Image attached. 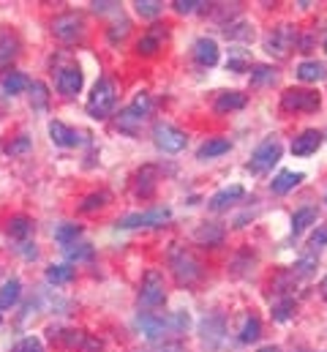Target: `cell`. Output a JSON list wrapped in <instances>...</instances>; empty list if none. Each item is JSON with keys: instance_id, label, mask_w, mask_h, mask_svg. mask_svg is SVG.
Wrapping results in <instances>:
<instances>
[{"instance_id": "obj_1", "label": "cell", "mask_w": 327, "mask_h": 352, "mask_svg": "<svg viewBox=\"0 0 327 352\" xmlns=\"http://www.w3.org/2000/svg\"><path fill=\"white\" fill-rule=\"evenodd\" d=\"M188 314L185 311H172V314H156V311H145L137 317V328L148 336V339H159L164 333H180L188 328Z\"/></svg>"}, {"instance_id": "obj_2", "label": "cell", "mask_w": 327, "mask_h": 352, "mask_svg": "<svg viewBox=\"0 0 327 352\" xmlns=\"http://www.w3.org/2000/svg\"><path fill=\"white\" fill-rule=\"evenodd\" d=\"M115 101H117L115 82L104 77V80H98V82L93 85V93H90V98H87V115L95 118V120H104V118L112 115Z\"/></svg>"}, {"instance_id": "obj_3", "label": "cell", "mask_w": 327, "mask_h": 352, "mask_svg": "<svg viewBox=\"0 0 327 352\" xmlns=\"http://www.w3.org/2000/svg\"><path fill=\"white\" fill-rule=\"evenodd\" d=\"M322 107V96L308 88H289L281 96V109L284 112H317Z\"/></svg>"}, {"instance_id": "obj_4", "label": "cell", "mask_w": 327, "mask_h": 352, "mask_svg": "<svg viewBox=\"0 0 327 352\" xmlns=\"http://www.w3.org/2000/svg\"><path fill=\"white\" fill-rule=\"evenodd\" d=\"M169 267H172V273L177 276L180 284H191V281H196L199 273H202V267H199V263H196V257H194L191 252L180 249V246H174V249L169 252Z\"/></svg>"}, {"instance_id": "obj_5", "label": "cell", "mask_w": 327, "mask_h": 352, "mask_svg": "<svg viewBox=\"0 0 327 352\" xmlns=\"http://www.w3.org/2000/svg\"><path fill=\"white\" fill-rule=\"evenodd\" d=\"M281 153H284V148H281V142H278V140H264V142L251 153L248 170H251V173H256V175L270 173V170L281 162Z\"/></svg>"}, {"instance_id": "obj_6", "label": "cell", "mask_w": 327, "mask_h": 352, "mask_svg": "<svg viewBox=\"0 0 327 352\" xmlns=\"http://www.w3.org/2000/svg\"><path fill=\"white\" fill-rule=\"evenodd\" d=\"M150 109H153V98H150L148 93H137V96H134V101L120 112L117 126H120L123 131H131V134H134L137 123H142V120L150 115Z\"/></svg>"}, {"instance_id": "obj_7", "label": "cell", "mask_w": 327, "mask_h": 352, "mask_svg": "<svg viewBox=\"0 0 327 352\" xmlns=\"http://www.w3.org/2000/svg\"><path fill=\"white\" fill-rule=\"evenodd\" d=\"M164 300H166V284H164V276L159 270H148L142 284H139V303L145 309H159Z\"/></svg>"}, {"instance_id": "obj_8", "label": "cell", "mask_w": 327, "mask_h": 352, "mask_svg": "<svg viewBox=\"0 0 327 352\" xmlns=\"http://www.w3.org/2000/svg\"><path fill=\"white\" fill-rule=\"evenodd\" d=\"M172 219V210L169 208H150V210H142V213H128L123 219H117V227L120 230H137V227H161Z\"/></svg>"}, {"instance_id": "obj_9", "label": "cell", "mask_w": 327, "mask_h": 352, "mask_svg": "<svg viewBox=\"0 0 327 352\" xmlns=\"http://www.w3.org/2000/svg\"><path fill=\"white\" fill-rule=\"evenodd\" d=\"M153 142H156V148L164 151V153H180L185 148L188 137H185V131H180L172 123H156L153 126Z\"/></svg>"}, {"instance_id": "obj_10", "label": "cell", "mask_w": 327, "mask_h": 352, "mask_svg": "<svg viewBox=\"0 0 327 352\" xmlns=\"http://www.w3.org/2000/svg\"><path fill=\"white\" fill-rule=\"evenodd\" d=\"M295 44H297V33H295V28H289V25H278V28L267 36L264 50H267L273 58H286L289 50H292Z\"/></svg>"}, {"instance_id": "obj_11", "label": "cell", "mask_w": 327, "mask_h": 352, "mask_svg": "<svg viewBox=\"0 0 327 352\" xmlns=\"http://www.w3.org/2000/svg\"><path fill=\"white\" fill-rule=\"evenodd\" d=\"M52 33L60 41H77L82 33H84V22H82L80 14H60L52 22Z\"/></svg>"}, {"instance_id": "obj_12", "label": "cell", "mask_w": 327, "mask_h": 352, "mask_svg": "<svg viewBox=\"0 0 327 352\" xmlns=\"http://www.w3.org/2000/svg\"><path fill=\"white\" fill-rule=\"evenodd\" d=\"M194 58H196V63L199 66H216L218 63V44H216V38H207V36H202V38H196V44H194Z\"/></svg>"}, {"instance_id": "obj_13", "label": "cell", "mask_w": 327, "mask_h": 352, "mask_svg": "<svg viewBox=\"0 0 327 352\" xmlns=\"http://www.w3.org/2000/svg\"><path fill=\"white\" fill-rule=\"evenodd\" d=\"M319 145H322V134L317 129H308V131H303L300 137L292 140V153L295 156H311V153L319 151Z\"/></svg>"}, {"instance_id": "obj_14", "label": "cell", "mask_w": 327, "mask_h": 352, "mask_svg": "<svg viewBox=\"0 0 327 352\" xmlns=\"http://www.w3.org/2000/svg\"><path fill=\"white\" fill-rule=\"evenodd\" d=\"M82 82H84V77H82L80 66L60 69V74H58V90H60L63 96H77L82 90Z\"/></svg>"}, {"instance_id": "obj_15", "label": "cell", "mask_w": 327, "mask_h": 352, "mask_svg": "<svg viewBox=\"0 0 327 352\" xmlns=\"http://www.w3.org/2000/svg\"><path fill=\"white\" fill-rule=\"evenodd\" d=\"M243 186L240 183H235V186H227V188H221V191H216L213 197H210V202H207V208L210 210H227L229 205H235L240 197H243Z\"/></svg>"}, {"instance_id": "obj_16", "label": "cell", "mask_w": 327, "mask_h": 352, "mask_svg": "<svg viewBox=\"0 0 327 352\" xmlns=\"http://www.w3.org/2000/svg\"><path fill=\"white\" fill-rule=\"evenodd\" d=\"M199 336H202V342H205L207 347H218L221 339H224V320H221V317H207V320H202Z\"/></svg>"}, {"instance_id": "obj_17", "label": "cell", "mask_w": 327, "mask_h": 352, "mask_svg": "<svg viewBox=\"0 0 327 352\" xmlns=\"http://www.w3.org/2000/svg\"><path fill=\"white\" fill-rule=\"evenodd\" d=\"M49 137H52V142L60 145V148H77V145H80V134H77L74 129H69L66 123H60V120H52V123H49Z\"/></svg>"}, {"instance_id": "obj_18", "label": "cell", "mask_w": 327, "mask_h": 352, "mask_svg": "<svg viewBox=\"0 0 327 352\" xmlns=\"http://www.w3.org/2000/svg\"><path fill=\"white\" fill-rule=\"evenodd\" d=\"M16 55H19V38L14 33L3 30L0 33V72H5L16 60Z\"/></svg>"}, {"instance_id": "obj_19", "label": "cell", "mask_w": 327, "mask_h": 352, "mask_svg": "<svg viewBox=\"0 0 327 352\" xmlns=\"http://www.w3.org/2000/svg\"><path fill=\"white\" fill-rule=\"evenodd\" d=\"M306 180L303 173H292V170H284V173H278V175L270 180V191L273 194H286V191H292L295 186H300Z\"/></svg>"}, {"instance_id": "obj_20", "label": "cell", "mask_w": 327, "mask_h": 352, "mask_svg": "<svg viewBox=\"0 0 327 352\" xmlns=\"http://www.w3.org/2000/svg\"><path fill=\"white\" fill-rule=\"evenodd\" d=\"M229 148H232V142H229V140H224V137H213V140H207V142H202V145H199L196 159L207 162V159H216V156L229 153Z\"/></svg>"}, {"instance_id": "obj_21", "label": "cell", "mask_w": 327, "mask_h": 352, "mask_svg": "<svg viewBox=\"0 0 327 352\" xmlns=\"http://www.w3.org/2000/svg\"><path fill=\"white\" fill-rule=\"evenodd\" d=\"M156 186H159V170L153 164H148L137 173V194L139 197H153Z\"/></svg>"}, {"instance_id": "obj_22", "label": "cell", "mask_w": 327, "mask_h": 352, "mask_svg": "<svg viewBox=\"0 0 327 352\" xmlns=\"http://www.w3.org/2000/svg\"><path fill=\"white\" fill-rule=\"evenodd\" d=\"M161 38H164L161 25H153V30H148V33L137 41V52H139V55H156V52L161 50Z\"/></svg>"}, {"instance_id": "obj_23", "label": "cell", "mask_w": 327, "mask_h": 352, "mask_svg": "<svg viewBox=\"0 0 327 352\" xmlns=\"http://www.w3.org/2000/svg\"><path fill=\"white\" fill-rule=\"evenodd\" d=\"M325 63H319V60H303L297 66V80L300 82H319V80H325Z\"/></svg>"}, {"instance_id": "obj_24", "label": "cell", "mask_w": 327, "mask_h": 352, "mask_svg": "<svg viewBox=\"0 0 327 352\" xmlns=\"http://www.w3.org/2000/svg\"><path fill=\"white\" fill-rule=\"evenodd\" d=\"M245 107V96L238 90H224L218 98H216V112L224 115V112H232V109H243Z\"/></svg>"}, {"instance_id": "obj_25", "label": "cell", "mask_w": 327, "mask_h": 352, "mask_svg": "<svg viewBox=\"0 0 327 352\" xmlns=\"http://www.w3.org/2000/svg\"><path fill=\"white\" fill-rule=\"evenodd\" d=\"M311 224H317V210H314V208H300V210H295V216H292V232H295V235L306 232Z\"/></svg>"}, {"instance_id": "obj_26", "label": "cell", "mask_w": 327, "mask_h": 352, "mask_svg": "<svg viewBox=\"0 0 327 352\" xmlns=\"http://www.w3.org/2000/svg\"><path fill=\"white\" fill-rule=\"evenodd\" d=\"M19 292H22L19 278H8V281L0 287V309H11V306L19 300Z\"/></svg>"}, {"instance_id": "obj_27", "label": "cell", "mask_w": 327, "mask_h": 352, "mask_svg": "<svg viewBox=\"0 0 327 352\" xmlns=\"http://www.w3.org/2000/svg\"><path fill=\"white\" fill-rule=\"evenodd\" d=\"M194 238H196L199 243H205V246H218V243L224 241V230L216 227V224H202Z\"/></svg>"}, {"instance_id": "obj_28", "label": "cell", "mask_w": 327, "mask_h": 352, "mask_svg": "<svg viewBox=\"0 0 327 352\" xmlns=\"http://www.w3.org/2000/svg\"><path fill=\"white\" fill-rule=\"evenodd\" d=\"M30 232H33V221H30L27 216H14V219H8V235H11V238L25 241Z\"/></svg>"}, {"instance_id": "obj_29", "label": "cell", "mask_w": 327, "mask_h": 352, "mask_svg": "<svg viewBox=\"0 0 327 352\" xmlns=\"http://www.w3.org/2000/svg\"><path fill=\"white\" fill-rule=\"evenodd\" d=\"M82 235V227L80 224H60L58 230H55V241L66 249V246H71V243H77V238Z\"/></svg>"}, {"instance_id": "obj_30", "label": "cell", "mask_w": 327, "mask_h": 352, "mask_svg": "<svg viewBox=\"0 0 327 352\" xmlns=\"http://www.w3.org/2000/svg\"><path fill=\"white\" fill-rule=\"evenodd\" d=\"M25 88H30V82H27L25 74H19V72L3 74V90H5L8 96H16V93H22Z\"/></svg>"}, {"instance_id": "obj_31", "label": "cell", "mask_w": 327, "mask_h": 352, "mask_svg": "<svg viewBox=\"0 0 327 352\" xmlns=\"http://www.w3.org/2000/svg\"><path fill=\"white\" fill-rule=\"evenodd\" d=\"M74 278V267L71 265H52L47 267V281L49 284H69Z\"/></svg>"}, {"instance_id": "obj_32", "label": "cell", "mask_w": 327, "mask_h": 352, "mask_svg": "<svg viewBox=\"0 0 327 352\" xmlns=\"http://www.w3.org/2000/svg\"><path fill=\"white\" fill-rule=\"evenodd\" d=\"M262 336V322H259V317H245L243 328H240V342L243 344H251V342H256Z\"/></svg>"}, {"instance_id": "obj_33", "label": "cell", "mask_w": 327, "mask_h": 352, "mask_svg": "<svg viewBox=\"0 0 327 352\" xmlns=\"http://www.w3.org/2000/svg\"><path fill=\"white\" fill-rule=\"evenodd\" d=\"M112 197H109V191H93V194H87L84 197V202H82V213H93V210H101L106 202H109Z\"/></svg>"}, {"instance_id": "obj_34", "label": "cell", "mask_w": 327, "mask_h": 352, "mask_svg": "<svg viewBox=\"0 0 327 352\" xmlns=\"http://www.w3.org/2000/svg\"><path fill=\"white\" fill-rule=\"evenodd\" d=\"M275 80H278V72L270 69V66H253V72H251L253 85H273Z\"/></svg>"}, {"instance_id": "obj_35", "label": "cell", "mask_w": 327, "mask_h": 352, "mask_svg": "<svg viewBox=\"0 0 327 352\" xmlns=\"http://www.w3.org/2000/svg\"><path fill=\"white\" fill-rule=\"evenodd\" d=\"M66 257L71 263H87V260H93V246H87V243H71V246H66Z\"/></svg>"}, {"instance_id": "obj_36", "label": "cell", "mask_w": 327, "mask_h": 352, "mask_svg": "<svg viewBox=\"0 0 327 352\" xmlns=\"http://www.w3.org/2000/svg\"><path fill=\"white\" fill-rule=\"evenodd\" d=\"M137 14L139 16H159L161 14V3L159 0H137Z\"/></svg>"}, {"instance_id": "obj_37", "label": "cell", "mask_w": 327, "mask_h": 352, "mask_svg": "<svg viewBox=\"0 0 327 352\" xmlns=\"http://www.w3.org/2000/svg\"><path fill=\"white\" fill-rule=\"evenodd\" d=\"M245 28H248L245 22L227 25V28H224V33H227V38H243V41H251V38H253V30H245Z\"/></svg>"}, {"instance_id": "obj_38", "label": "cell", "mask_w": 327, "mask_h": 352, "mask_svg": "<svg viewBox=\"0 0 327 352\" xmlns=\"http://www.w3.org/2000/svg\"><path fill=\"white\" fill-rule=\"evenodd\" d=\"M30 90H33V93H30L33 107H36V109H44V107H47V98H49V96H47V88H44V82H33Z\"/></svg>"}, {"instance_id": "obj_39", "label": "cell", "mask_w": 327, "mask_h": 352, "mask_svg": "<svg viewBox=\"0 0 327 352\" xmlns=\"http://www.w3.org/2000/svg\"><path fill=\"white\" fill-rule=\"evenodd\" d=\"M292 311H295V300H292V298H284V300L273 309V317H275L278 322H284V320H289V317H292Z\"/></svg>"}, {"instance_id": "obj_40", "label": "cell", "mask_w": 327, "mask_h": 352, "mask_svg": "<svg viewBox=\"0 0 327 352\" xmlns=\"http://www.w3.org/2000/svg\"><path fill=\"white\" fill-rule=\"evenodd\" d=\"M314 267H317V257H303L300 263L295 265L292 276H303V278H308V276L314 273Z\"/></svg>"}, {"instance_id": "obj_41", "label": "cell", "mask_w": 327, "mask_h": 352, "mask_svg": "<svg viewBox=\"0 0 327 352\" xmlns=\"http://www.w3.org/2000/svg\"><path fill=\"white\" fill-rule=\"evenodd\" d=\"M27 148H30V140H27L25 134H19L14 142H8V145H5V153H8V156H16V153H25Z\"/></svg>"}, {"instance_id": "obj_42", "label": "cell", "mask_w": 327, "mask_h": 352, "mask_svg": "<svg viewBox=\"0 0 327 352\" xmlns=\"http://www.w3.org/2000/svg\"><path fill=\"white\" fill-rule=\"evenodd\" d=\"M14 352H44V344H41L36 336H27V339H22V342L14 347Z\"/></svg>"}, {"instance_id": "obj_43", "label": "cell", "mask_w": 327, "mask_h": 352, "mask_svg": "<svg viewBox=\"0 0 327 352\" xmlns=\"http://www.w3.org/2000/svg\"><path fill=\"white\" fill-rule=\"evenodd\" d=\"M172 6H174L177 14H194V11H196L199 6H205V3H202V0H174Z\"/></svg>"}, {"instance_id": "obj_44", "label": "cell", "mask_w": 327, "mask_h": 352, "mask_svg": "<svg viewBox=\"0 0 327 352\" xmlns=\"http://www.w3.org/2000/svg\"><path fill=\"white\" fill-rule=\"evenodd\" d=\"M227 66H229L232 72H245V69H248V60H245V55H232Z\"/></svg>"}, {"instance_id": "obj_45", "label": "cell", "mask_w": 327, "mask_h": 352, "mask_svg": "<svg viewBox=\"0 0 327 352\" xmlns=\"http://www.w3.org/2000/svg\"><path fill=\"white\" fill-rule=\"evenodd\" d=\"M80 352H104V344L98 342V339H93V336H87L84 339V344H82Z\"/></svg>"}, {"instance_id": "obj_46", "label": "cell", "mask_w": 327, "mask_h": 352, "mask_svg": "<svg viewBox=\"0 0 327 352\" xmlns=\"http://www.w3.org/2000/svg\"><path fill=\"white\" fill-rule=\"evenodd\" d=\"M325 243H327V227H319V230L311 235V246L319 249V246H325Z\"/></svg>"}, {"instance_id": "obj_47", "label": "cell", "mask_w": 327, "mask_h": 352, "mask_svg": "<svg viewBox=\"0 0 327 352\" xmlns=\"http://www.w3.org/2000/svg\"><path fill=\"white\" fill-rule=\"evenodd\" d=\"M115 6H117V3H106V0H104V3H98V0H95V3H93V8H95V11H98V14H104V11H112V8H115Z\"/></svg>"}, {"instance_id": "obj_48", "label": "cell", "mask_w": 327, "mask_h": 352, "mask_svg": "<svg viewBox=\"0 0 327 352\" xmlns=\"http://www.w3.org/2000/svg\"><path fill=\"white\" fill-rule=\"evenodd\" d=\"M22 254H25L27 260H33L38 252H36V246H33V243H22Z\"/></svg>"}, {"instance_id": "obj_49", "label": "cell", "mask_w": 327, "mask_h": 352, "mask_svg": "<svg viewBox=\"0 0 327 352\" xmlns=\"http://www.w3.org/2000/svg\"><path fill=\"white\" fill-rule=\"evenodd\" d=\"M164 352H183V347H180V344H166Z\"/></svg>"}, {"instance_id": "obj_50", "label": "cell", "mask_w": 327, "mask_h": 352, "mask_svg": "<svg viewBox=\"0 0 327 352\" xmlns=\"http://www.w3.org/2000/svg\"><path fill=\"white\" fill-rule=\"evenodd\" d=\"M319 292H322V298L327 300V276L322 278V284H319Z\"/></svg>"}, {"instance_id": "obj_51", "label": "cell", "mask_w": 327, "mask_h": 352, "mask_svg": "<svg viewBox=\"0 0 327 352\" xmlns=\"http://www.w3.org/2000/svg\"><path fill=\"white\" fill-rule=\"evenodd\" d=\"M256 352H281V350H278V347H273V344H270V347H262V350H256Z\"/></svg>"}, {"instance_id": "obj_52", "label": "cell", "mask_w": 327, "mask_h": 352, "mask_svg": "<svg viewBox=\"0 0 327 352\" xmlns=\"http://www.w3.org/2000/svg\"><path fill=\"white\" fill-rule=\"evenodd\" d=\"M325 50H327V41H325Z\"/></svg>"}, {"instance_id": "obj_53", "label": "cell", "mask_w": 327, "mask_h": 352, "mask_svg": "<svg viewBox=\"0 0 327 352\" xmlns=\"http://www.w3.org/2000/svg\"><path fill=\"white\" fill-rule=\"evenodd\" d=\"M0 322H3V317H0Z\"/></svg>"}, {"instance_id": "obj_54", "label": "cell", "mask_w": 327, "mask_h": 352, "mask_svg": "<svg viewBox=\"0 0 327 352\" xmlns=\"http://www.w3.org/2000/svg\"><path fill=\"white\" fill-rule=\"evenodd\" d=\"M325 202H327V197H325Z\"/></svg>"}]
</instances>
